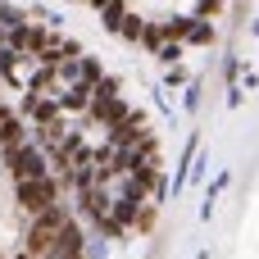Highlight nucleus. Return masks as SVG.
I'll list each match as a JSON object with an SVG mask.
<instances>
[{"mask_svg":"<svg viewBox=\"0 0 259 259\" xmlns=\"http://www.w3.org/2000/svg\"><path fill=\"white\" fill-rule=\"evenodd\" d=\"M64 223H68L64 205L41 209V214H36V223H32V232H27V250H23V255H46V250H55V237H59V228H64Z\"/></svg>","mask_w":259,"mask_h":259,"instance_id":"nucleus-1","label":"nucleus"},{"mask_svg":"<svg viewBox=\"0 0 259 259\" xmlns=\"http://www.w3.org/2000/svg\"><path fill=\"white\" fill-rule=\"evenodd\" d=\"M18 205L27 214H41V209L59 205V182L55 178H23L18 182Z\"/></svg>","mask_w":259,"mask_h":259,"instance_id":"nucleus-2","label":"nucleus"},{"mask_svg":"<svg viewBox=\"0 0 259 259\" xmlns=\"http://www.w3.org/2000/svg\"><path fill=\"white\" fill-rule=\"evenodd\" d=\"M46 46H50V32H46V27H36V23H18V18L9 23V50L23 55V50H46Z\"/></svg>","mask_w":259,"mask_h":259,"instance_id":"nucleus-3","label":"nucleus"},{"mask_svg":"<svg viewBox=\"0 0 259 259\" xmlns=\"http://www.w3.org/2000/svg\"><path fill=\"white\" fill-rule=\"evenodd\" d=\"M9 168H14V178L23 182V178H46V164H41V155L36 150H27V146H14V155H9Z\"/></svg>","mask_w":259,"mask_h":259,"instance_id":"nucleus-4","label":"nucleus"},{"mask_svg":"<svg viewBox=\"0 0 259 259\" xmlns=\"http://www.w3.org/2000/svg\"><path fill=\"white\" fill-rule=\"evenodd\" d=\"M0 141H5V146H18V141H23V127H18V118H14L9 109H0Z\"/></svg>","mask_w":259,"mask_h":259,"instance_id":"nucleus-5","label":"nucleus"},{"mask_svg":"<svg viewBox=\"0 0 259 259\" xmlns=\"http://www.w3.org/2000/svg\"><path fill=\"white\" fill-rule=\"evenodd\" d=\"M55 259H82V255H64V250H55Z\"/></svg>","mask_w":259,"mask_h":259,"instance_id":"nucleus-6","label":"nucleus"},{"mask_svg":"<svg viewBox=\"0 0 259 259\" xmlns=\"http://www.w3.org/2000/svg\"><path fill=\"white\" fill-rule=\"evenodd\" d=\"M18 259H32V255H18Z\"/></svg>","mask_w":259,"mask_h":259,"instance_id":"nucleus-7","label":"nucleus"},{"mask_svg":"<svg viewBox=\"0 0 259 259\" xmlns=\"http://www.w3.org/2000/svg\"><path fill=\"white\" fill-rule=\"evenodd\" d=\"M0 50H5V41H0Z\"/></svg>","mask_w":259,"mask_h":259,"instance_id":"nucleus-8","label":"nucleus"}]
</instances>
